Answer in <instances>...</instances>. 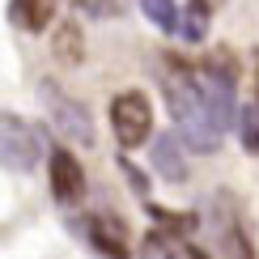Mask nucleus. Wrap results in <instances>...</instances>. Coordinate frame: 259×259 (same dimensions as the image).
Returning a JSON list of instances; mask_svg holds the SVG:
<instances>
[{
    "label": "nucleus",
    "instance_id": "nucleus-1",
    "mask_svg": "<svg viewBox=\"0 0 259 259\" xmlns=\"http://www.w3.org/2000/svg\"><path fill=\"white\" fill-rule=\"evenodd\" d=\"M166 102H170V115H175V127H179L183 145H191L196 153H217L221 149V132L212 127L208 111H204L196 68L170 64V72H166Z\"/></svg>",
    "mask_w": 259,
    "mask_h": 259
},
{
    "label": "nucleus",
    "instance_id": "nucleus-2",
    "mask_svg": "<svg viewBox=\"0 0 259 259\" xmlns=\"http://www.w3.org/2000/svg\"><path fill=\"white\" fill-rule=\"evenodd\" d=\"M38 98H42V106H47V123L56 127L68 145L94 149L98 132H94V119H90V111H85V102H77L72 94H64L60 85H51V81L38 85Z\"/></svg>",
    "mask_w": 259,
    "mask_h": 259
},
{
    "label": "nucleus",
    "instance_id": "nucleus-3",
    "mask_svg": "<svg viewBox=\"0 0 259 259\" xmlns=\"http://www.w3.org/2000/svg\"><path fill=\"white\" fill-rule=\"evenodd\" d=\"M111 132L123 149H140L153 132V102L145 90H123L111 98Z\"/></svg>",
    "mask_w": 259,
    "mask_h": 259
},
{
    "label": "nucleus",
    "instance_id": "nucleus-4",
    "mask_svg": "<svg viewBox=\"0 0 259 259\" xmlns=\"http://www.w3.org/2000/svg\"><path fill=\"white\" fill-rule=\"evenodd\" d=\"M42 136L21 115H0V166L13 175H30L42 161Z\"/></svg>",
    "mask_w": 259,
    "mask_h": 259
},
{
    "label": "nucleus",
    "instance_id": "nucleus-5",
    "mask_svg": "<svg viewBox=\"0 0 259 259\" xmlns=\"http://www.w3.org/2000/svg\"><path fill=\"white\" fill-rule=\"evenodd\" d=\"M85 238H90V246L102 259H132V234H127V225L119 217H111V212H94V217L85 221Z\"/></svg>",
    "mask_w": 259,
    "mask_h": 259
},
{
    "label": "nucleus",
    "instance_id": "nucleus-6",
    "mask_svg": "<svg viewBox=\"0 0 259 259\" xmlns=\"http://www.w3.org/2000/svg\"><path fill=\"white\" fill-rule=\"evenodd\" d=\"M47 179H51V196L60 204H72L85 196V170H81V157L72 149H56L47 161Z\"/></svg>",
    "mask_w": 259,
    "mask_h": 259
},
{
    "label": "nucleus",
    "instance_id": "nucleus-7",
    "mask_svg": "<svg viewBox=\"0 0 259 259\" xmlns=\"http://www.w3.org/2000/svg\"><path fill=\"white\" fill-rule=\"evenodd\" d=\"M212 234H217V251L225 259H255V246L251 238H246V230H242V221H238V212H217V221H212Z\"/></svg>",
    "mask_w": 259,
    "mask_h": 259
},
{
    "label": "nucleus",
    "instance_id": "nucleus-8",
    "mask_svg": "<svg viewBox=\"0 0 259 259\" xmlns=\"http://www.w3.org/2000/svg\"><path fill=\"white\" fill-rule=\"evenodd\" d=\"M56 13H60V0H9V17L26 34H42L56 21Z\"/></svg>",
    "mask_w": 259,
    "mask_h": 259
},
{
    "label": "nucleus",
    "instance_id": "nucleus-9",
    "mask_svg": "<svg viewBox=\"0 0 259 259\" xmlns=\"http://www.w3.org/2000/svg\"><path fill=\"white\" fill-rule=\"evenodd\" d=\"M149 157H153V170L166 183H183L187 179V161H183V149H179V132H161L153 140V149H149Z\"/></svg>",
    "mask_w": 259,
    "mask_h": 259
},
{
    "label": "nucleus",
    "instance_id": "nucleus-10",
    "mask_svg": "<svg viewBox=\"0 0 259 259\" xmlns=\"http://www.w3.org/2000/svg\"><path fill=\"white\" fill-rule=\"evenodd\" d=\"M136 259H191V246H183L170 230H153V234H145Z\"/></svg>",
    "mask_w": 259,
    "mask_h": 259
},
{
    "label": "nucleus",
    "instance_id": "nucleus-11",
    "mask_svg": "<svg viewBox=\"0 0 259 259\" xmlns=\"http://www.w3.org/2000/svg\"><path fill=\"white\" fill-rule=\"evenodd\" d=\"M51 56H56L60 64H81L85 60V34L77 21H64V26L56 30V38H51Z\"/></svg>",
    "mask_w": 259,
    "mask_h": 259
},
{
    "label": "nucleus",
    "instance_id": "nucleus-12",
    "mask_svg": "<svg viewBox=\"0 0 259 259\" xmlns=\"http://www.w3.org/2000/svg\"><path fill=\"white\" fill-rule=\"evenodd\" d=\"M140 13H145L161 34H179L183 30V9L179 0H140Z\"/></svg>",
    "mask_w": 259,
    "mask_h": 259
},
{
    "label": "nucleus",
    "instance_id": "nucleus-13",
    "mask_svg": "<svg viewBox=\"0 0 259 259\" xmlns=\"http://www.w3.org/2000/svg\"><path fill=\"white\" fill-rule=\"evenodd\" d=\"M238 132H242V145L259 157V102H255V106H246V111L238 115Z\"/></svg>",
    "mask_w": 259,
    "mask_h": 259
},
{
    "label": "nucleus",
    "instance_id": "nucleus-14",
    "mask_svg": "<svg viewBox=\"0 0 259 259\" xmlns=\"http://www.w3.org/2000/svg\"><path fill=\"white\" fill-rule=\"evenodd\" d=\"M191 5H200V9H208V5H212V0H191Z\"/></svg>",
    "mask_w": 259,
    "mask_h": 259
},
{
    "label": "nucleus",
    "instance_id": "nucleus-15",
    "mask_svg": "<svg viewBox=\"0 0 259 259\" xmlns=\"http://www.w3.org/2000/svg\"><path fill=\"white\" fill-rule=\"evenodd\" d=\"M255 90H259V64H255Z\"/></svg>",
    "mask_w": 259,
    "mask_h": 259
}]
</instances>
